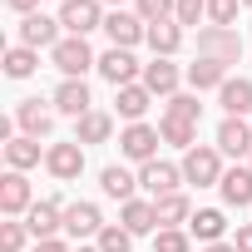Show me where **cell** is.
Instances as JSON below:
<instances>
[{
    "instance_id": "6da1fadb",
    "label": "cell",
    "mask_w": 252,
    "mask_h": 252,
    "mask_svg": "<svg viewBox=\"0 0 252 252\" xmlns=\"http://www.w3.org/2000/svg\"><path fill=\"white\" fill-rule=\"evenodd\" d=\"M50 60H55V69H60L64 79H84V69H99V60H94V50H89V40H84V35L60 40V45L50 50Z\"/></svg>"
},
{
    "instance_id": "7a4b0ae2",
    "label": "cell",
    "mask_w": 252,
    "mask_h": 252,
    "mask_svg": "<svg viewBox=\"0 0 252 252\" xmlns=\"http://www.w3.org/2000/svg\"><path fill=\"white\" fill-rule=\"evenodd\" d=\"M198 55L218 60V64H237L242 60V35L222 30V25H208V30H198Z\"/></svg>"
},
{
    "instance_id": "3957f363",
    "label": "cell",
    "mask_w": 252,
    "mask_h": 252,
    "mask_svg": "<svg viewBox=\"0 0 252 252\" xmlns=\"http://www.w3.org/2000/svg\"><path fill=\"white\" fill-rule=\"evenodd\" d=\"M99 74H104L114 89H124V84H139V79H144V64L134 60V50H119V45H109V50L99 55Z\"/></svg>"
},
{
    "instance_id": "277c9868",
    "label": "cell",
    "mask_w": 252,
    "mask_h": 252,
    "mask_svg": "<svg viewBox=\"0 0 252 252\" xmlns=\"http://www.w3.org/2000/svg\"><path fill=\"white\" fill-rule=\"evenodd\" d=\"M183 183L218 188V183H222V158H218V149H188V154H183Z\"/></svg>"
},
{
    "instance_id": "5b68a950",
    "label": "cell",
    "mask_w": 252,
    "mask_h": 252,
    "mask_svg": "<svg viewBox=\"0 0 252 252\" xmlns=\"http://www.w3.org/2000/svg\"><path fill=\"white\" fill-rule=\"evenodd\" d=\"M104 35H109L119 50H134L139 40H149V25L139 20V10H109V15H104Z\"/></svg>"
},
{
    "instance_id": "8992f818",
    "label": "cell",
    "mask_w": 252,
    "mask_h": 252,
    "mask_svg": "<svg viewBox=\"0 0 252 252\" xmlns=\"http://www.w3.org/2000/svg\"><path fill=\"white\" fill-rule=\"evenodd\" d=\"M60 25H64L69 35L104 30V5H99V0H64V5H60Z\"/></svg>"
},
{
    "instance_id": "52a82bcc",
    "label": "cell",
    "mask_w": 252,
    "mask_h": 252,
    "mask_svg": "<svg viewBox=\"0 0 252 252\" xmlns=\"http://www.w3.org/2000/svg\"><path fill=\"white\" fill-rule=\"evenodd\" d=\"M158 129H149V124H129V129L119 134V154L124 158H134V163H154V154H158Z\"/></svg>"
},
{
    "instance_id": "ba28073f",
    "label": "cell",
    "mask_w": 252,
    "mask_h": 252,
    "mask_svg": "<svg viewBox=\"0 0 252 252\" xmlns=\"http://www.w3.org/2000/svg\"><path fill=\"white\" fill-rule=\"evenodd\" d=\"M45 168H50L55 178H64V183L79 178V173H84V144H79V139H69V144H50V149H45Z\"/></svg>"
},
{
    "instance_id": "9c48e42d",
    "label": "cell",
    "mask_w": 252,
    "mask_h": 252,
    "mask_svg": "<svg viewBox=\"0 0 252 252\" xmlns=\"http://www.w3.org/2000/svg\"><path fill=\"white\" fill-rule=\"evenodd\" d=\"M178 183H183V168H173V163H144L139 168V188H149L154 193V203L158 198H168V193H178Z\"/></svg>"
},
{
    "instance_id": "30bf717a",
    "label": "cell",
    "mask_w": 252,
    "mask_h": 252,
    "mask_svg": "<svg viewBox=\"0 0 252 252\" xmlns=\"http://www.w3.org/2000/svg\"><path fill=\"white\" fill-rule=\"evenodd\" d=\"M35 208V198H30V183H25V173H5L0 178V213L5 218H20V213H30Z\"/></svg>"
},
{
    "instance_id": "8fae6325",
    "label": "cell",
    "mask_w": 252,
    "mask_h": 252,
    "mask_svg": "<svg viewBox=\"0 0 252 252\" xmlns=\"http://www.w3.org/2000/svg\"><path fill=\"white\" fill-rule=\"evenodd\" d=\"M60 30H64L60 20H50V15L35 10V15L20 20V45H30V50H45V45H50V50H55V45H60Z\"/></svg>"
},
{
    "instance_id": "7c38bea8",
    "label": "cell",
    "mask_w": 252,
    "mask_h": 252,
    "mask_svg": "<svg viewBox=\"0 0 252 252\" xmlns=\"http://www.w3.org/2000/svg\"><path fill=\"white\" fill-rule=\"evenodd\" d=\"M178 79H183V74H178V64H173V60H163V55H154V64H144V79H139V84H144L149 94L173 99V94H178Z\"/></svg>"
},
{
    "instance_id": "4fadbf2b",
    "label": "cell",
    "mask_w": 252,
    "mask_h": 252,
    "mask_svg": "<svg viewBox=\"0 0 252 252\" xmlns=\"http://www.w3.org/2000/svg\"><path fill=\"white\" fill-rule=\"evenodd\" d=\"M25 227L35 232V242H45V237H55V232L64 227V203H55V198H45V203H35V208L25 213Z\"/></svg>"
},
{
    "instance_id": "5bb4252c",
    "label": "cell",
    "mask_w": 252,
    "mask_h": 252,
    "mask_svg": "<svg viewBox=\"0 0 252 252\" xmlns=\"http://www.w3.org/2000/svg\"><path fill=\"white\" fill-rule=\"evenodd\" d=\"M104 227H109V222L99 218L94 203H69V208H64V232H69V237H99Z\"/></svg>"
},
{
    "instance_id": "9a60e30c",
    "label": "cell",
    "mask_w": 252,
    "mask_h": 252,
    "mask_svg": "<svg viewBox=\"0 0 252 252\" xmlns=\"http://www.w3.org/2000/svg\"><path fill=\"white\" fill-rule=\"evenodd\" d=\"M218 149L232 154V158L252 154V124H247V119H222V124H218Z\"/></svg>"
},
{
    "instance_id": "2e32d148",
    "label": "cell",
    "mask_w": 252,
    "mask_h": 252,
    "mask_svg": "<svg viewBox=\"0 0 252 252\" xmlns=\"http://www.w3.org/2000/svg\"><path fill=\"white\" fill-rule=\"evenodd\" d=\"M15 124L30 134V139H50V129H55V114L50 109H40V99H20V109H15Z\"/></svg>"
},
{
    "instance_id": "e0dca14e",
    "label": "cell",
    "mask_w": 252,
    "mask_h": 252,
    "mask_svg": "<svg viewBox=\"0 0 252 252\" xmlns=\"http://www.w3.org/2000/svg\"><path fill=\"white\" fill-rule=\"evenodd\" d=\"M55 109L69 114V119H84V114H89V84H84V79H64V84L55 89Z\"/></svg>"
},
{
    "instance_id": "ac0fdd59",
    "label": "cell",
    "mask_w": 252,
    "mask_h": 252,
    "mask_svg": "<svg viewBox=\"0 0 252 252\" xmlns=\"http://www.w3.org/2000/svg\"><path fill=\"white\" fill-rule=\"evenodd\" d=\"M222 232H227V218H222L218 208H198V213L188 218V237H198L203 247H208V242H222Z\"/></svg>"
},
{
    "instance_id": "d6986e66",
    "label": "cell",
    "mask_w": 252,
    "mask_h": 252,
    "mask_svg": "<svg viewBox=\"0 0 252 252\" xmlns=\"http://www.w3.org/2000/svg\"><path fill=\"white\" fill-rule=\"evenodd\" d=\"M218 193H222L227 208H247L252 203V168H227L222 183H218Z\"/></svg>"
},
{
    "instance_id": "ffe728a7",
    "label": "cell",
    "mask_w": 252,
    "mask_h": 252,
    "mask_svg": "<svg viewBox=\"0 0 252 252\" xmlns=\"http://www.w3.org/2000/svg\"><path fill=\"white\" fill-rule=\"evenodd\" d=\"M218 104L227 109V119L252 114V79H227V84L218 89Z\"/></svg>"
},
{
    "instance_id": "44dd1931",
    "label": "cell",
    "mask_w": 252,
    "mask_h": 252,
    "mask_svg": "<svg viewBox=\"0 0 252 252\" xmlns=\"http://www.w3.org/2000/svg\"><path fill=\"white\" fill-rule=\"evenodd\" d=\"M114 104H119V114L129 119V124H139V119L149 114V104H154V94H149L144 84H124V89H114Z\"/></svg>"
},
{
    "instance_id": "7402d4cb",
    "label": "cell",
    "mask_w": 252,
    "mask_h": 252,
    "mask_svg": "<svg viewBox=\"0 0 252 252\" xmlns=\"http://www.w3.org/2000/svg\"><path fill=\"white\" fill-rule=\"evenodd\" d=\"M99 188H104V198H119V203H134V188H139V178H134L129 168L109 163V168L99 173Z\"/></svg>"
},
{
    "instance_id": "603a6c76",
    "label": "cell",
    "mask_w": 252,
    "mask_h": 252,
    "mask_svg": "<svg viewBox=\"0 0 252 252\" xmlns=\"http://www.w3.org/2000/svg\"><path fill=\"white\" fill-rule=\"evenodd\" d=\"M119 222L129 227L134 237H144V232H154V227H158V208H154V203H144V198H134V203H124Z\"/></svg>"
},
{
    "instance_id": "cb8c5ba5",
    "label": "cell",
    "mask_w": 252,
    "mask_h": 252,
    "mask_svg": "<svg viewBox=\"0 0 252 252\" xmlns=\"http://www.w3.org/2000/svg\"><path fill=\"white\" fill-rule=\"evenodd\" d=\"M109 134H114V119H109L104 109H89L84 119H74V139H79V144H104Z\"/></svg>"
},
{
    "instance_id": "d4e9b609",
    "label": "cell",
    "mask_w": 252,
    "mask_h": 252,
    "mask_svg": "<svg viewBox=\"0 0 252 252\" xmlns=\"http://www.w3.org/2000/svg\"><path fill=\"white\" fill-rule=\"evenodd\" d=\"M188 84H193V89H222V84H227V64L198 55V60L188 64Z\"/></svg>"
},
{
    "instance_id": "484cf974",
    "label": "cell",
    "mask_w": 252,
    "mask_h": 252,
    "mask_svg": "<svg viewBox=\"0 0 252 252\" xmlns=\"http://www.w3.org/2000/svg\"><path fill=\"white\" fill-rule=\"evenodd\" d=\"M149 45H154V55H173L178 45H183V25L178 20H158V25H149Z\"/></svg>"
},
{
    "instance_id": "4316f807",
    "label": "cell",
    "mask_w": 252,
    "mask_h": 252,
    "mask_svg": "<svg viewBox=\"0 0 252 252\" xmlns=\"http://www.w3.org/2000/svg\"><path fill=\"white\" fill-rule=\"evenodd\" d=\"M5 158H10V168H15V173L35 168V163H40V139H30V134L10 139V144H5Z\"/></svg>"
},
{
    "instance_id": "83f0119b",
    "label": "cell",
    "mask_w": 252,
    "mask_h": 252,
    "mask_svg": "<svg viewBox=\"0 0 252 252\" xmlns=\"http://www.w3.org/2000/svg\"><path fill=\"white\" fill-rule=\"evenodd\" d=\"M154 208H158V227H178V222L193 218V203H188L183 193H168V198H158Z\"/></svg>"
},
{
    "instance_id": "f1b7e54d",
    "label": "cell",
    "mask_w": 252,
    "mask_h": 252,
    "mask_svg": "<svg viewBox=\"0 0 252 252\" xmlns=\"http://www.w3.org/2000/svg\"><path fill=\"white\" fill-rule=\"evenodd\" d=\"M158 134H163V144H173V149H198L193 139H198V124H183V119H168L163 114V124H158Z\"/></svg>"
},
{
    "instance_id": "f546056e",
    "label": "cell",
    "mask_w": 252,
    "mask_h": 252,
    "mask_svg": "<svg viewBox=\"0 0 252 252\" xmlns=\"http://www.w3.org/2000/svg\"><path fill=\"white\" fill-rule=\"evenodd\" d=\"M35 64H40V55H35L30 45L5 50V74H10V79H30V74H35Z\"/></svg>"
},
{
    "instance_id": "4dcf8cb0",
    "label": "cell",
    "mask_w": 252,
    "mask_h": 252,
    "mask_svg": "<svg viewBox=\"0 0 252 252\" xmlns=\"http://www.w3.org/2000/svg\"><path fill=\"white\" fill-rule=\"evenodd\" d=\"M99 252H134V232L124 227V222H109L99 232Z\"/></svg>"
},
{
    "instance_id": "1f68e13d",
    "label": "cell",
    "mask_w": 252,
    "mask_h": 252,
    "mask_svg": "<svg viewBox=\"0 0 252 252\" xmlns=\"http://www.w3.org/2000/svg\"><path fill=\"white\" fill-rule=\"evenodd\" d=\"M168 119L198 124V119H203V104H198V94H173V99H168Z\"/></svg>"
},
{
    "instance_id": "d6a6232c",
    "label": "cell",
    "mask_w": 252,
    "mask_h": 252,
    "mask_svg": "<svg viewBox=\"0 0 252 252\" xmlns=\"http://www.w3.org/2000/svg\"><path fill=\"white\" fill-rule=\"evenodd\" d=\"M178 0H139V20L144 25H158V20H173Z\"/></svg>"
},
{
    "instance_id": "836d02e7",
    "label": "cell",
    "mask_w": 252,
    "mask_h": 252,
    "mask_svg": "<svg viewBox=\"0 0 252 252\" xmlns=\"http://www.w3.org/2000/svg\"><path fill=\"white\" fill-rule=\"evenodd\" d=\"M188 247H193V237L178 227H158V237H154V252H188Z\"/></svg>"
},
{
    "instance_id": "e575fe53",
    "label": "cell",
    "mask_w": 252,
    "mask_h": 252,
    "mask_svg": "<svg viewBox=\"0 0 252 252\" xmlns=\"http://www.w3.org/2000/svg\"><path fill=\"white\" fill-rule=\"evenodd\" d=\"M237 5H242V0H208V20L222 25V30H232L237 25Z\"/></svg>"
},
{
    "instance_id": "d590c367",
    "label": "cell",
    "mask_w": 252,
    "mask_h": 252,
    "mask_svg": "<svg viewBox=\"0 0 252 252\" xmlns=\"http://www.w3.org/2000/svg\"><path fill=\"white\" fill-rule=\"evenodd\" d=\"M25 232H30V227L15 222V218H10V222H0V252H20V247H25Z\"/></svg>"
},
{
    "instance_id": "8d00e7d4",
    "label": "cell",
    "mask_w": 252,
    "mask_h": 252,
    "mask_svg": "<svg viewBox=\"0 0 252 252\" xmlns=\"http://www.w3.org/2000/svg\"><path fill=\"white\" fill-rule=\"evenodd\" d=\"M203 15H208V0H178V10H173L178 25H198Z\"/></svg>"
},
{
    "instance_id": "74e56055",
    "label": "cell",
    "mask_w": 252,
    "mask_h": 252,
    "mask_svg": "<svg viewBox=\"0 0 252 252\" xmlns=\"http://www.w3.org/2000/svg\"><path fill=\"white\" fill-rule=\"evenodd\" d=\"M232 247H237V252H252V222H242V227H237V237H232Z\"/></svg>"
},
{
    "instance_id": "f35d334b",
    "label": "cell",
    "mask_w": 252,
    "mask_h": 252,
    "mask_svg": "<svg viewBox=\"0 0 252 252\" xmlns=\"http://www.w3.org/2000/svg\"><path fill=\"white\" fill-rule=\"evenodd\" d=\"M35 252H69L60 237H45V242H35Z\"/></svg>"
},
{
    "instance_id": "ab89813d",
    "label": "cell",
    "mask_w": 252,
    "mask_h": 252,
    "mask_svg": "<svg viewBox=\"0 0 252 252\" xmlns=\"http://www.w3.org/2000/svg\"><path fill=\"white\" fill-rule=\"evenodd\" d=\"M35 5L40 0H10V10H20V15H35Z\"/></svg>"
},
{
    "instance_id": "60d3db41",
    "label": "cell",
    "mask_w": 252,
    "mask_h": 252,
    "mask_svg": "<svg viewBox=\"0 0 252 252\" xmlns=\"http://www.w3.org/2000/svg\"><path fill=\"white\" fill-rule=\"evenodd\" d=\"M203 252H237V247H232V242H208Z\"/></svg>"
},
{
    "instance_id": "b9f144b4",
    "label": "cell",
    "mask_w": 252,
    "mask_h": 252,
    "mask_svg": "<svg viewBox=\"0 0 252 252\" xmlns=\"http://www.w3.org/2000/svg\"><path fill=\"white\" fill-rule=\"evenodd\" d=\"M99 5H124V0H99Z\"/></svg>"
},
{
    "instance_id": "7bdbcfd3",
    "label": "cell",
    "mask_w": 252,
    "mask_h": 252,
    "mask_svg": "<svg viewBox=\"0 0 252 252\" xmlns=\"http://www.w3.org/2000/svg\"><path fill=\"white\" fill-rule=\"evenodd\" d=\"M79 252H99V247H79Z\"/></svg>"
},
{
    "instance_id": "ee69618b",
    "label": "cell",
    "mask_w": 252,
    "mask_h": 252,
    "mask_svg": "<svg viewBox=\"0 0 252 252\" xmlns=\"http://www.w3.org/2000/svg\"><path fill=\"white\" fill-rule=\"evenodd\" d=\"M242 5H252V0H242Z\"/></svg>"
},
{
    "instance_id": "f6af8a7d",
    "label": "cell",
    "mask_w": 252,
    "mask_h": 252,
    "mask_svg": "<svg viewBox=\"0 0 252 252\" xmlns=\"http://www.w3.org/2000/svg\"><path fill=\"white\" fill-rule=\"evenodd\" d=\"M60 5H64V0H60Z\"/></svg>"
},
{
    "instance_id": "bcb514c9",
    "label": "cell",
    "mask_w": 252,
    "mask_h": 252,
    "mask_svg": "<svg viewBox=\"0 0 252 252\" xmlns=\"http://www.w3.org/2000/svg\"><path fill=\"white\" fill-rule=\"evenodd\" d=\"M247 168H252V163H247Z\"/></svg>"
}]
</instances>
